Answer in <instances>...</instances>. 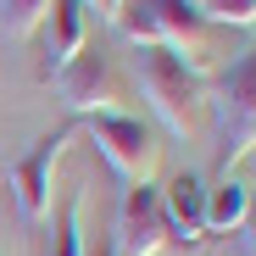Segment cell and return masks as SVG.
I'll return each mask as SVG.
<instances>
[{"label": "cell", "mask_w": 256, "mask_h": 256, "mask_svg": "<svg viewBox=\"0 0 256 256\" xmlns=\"http://www.w3.org/2000/svg\"><path fill=\"white\" fill-rule=\"evenodd\" d=\"M240 234L250 240V250H256V195H250V206H245V223H240Z\"/></svg>", "instance_id": "9a60e30c"}, {"label": "cell", "mask_w": 256, "mask_h": 256, "mask_svg": "<svg viewBox=\"0 0 256 256\" xmlns=\"http://www.w3.org/2000/svg\"><path fill=\"white\" fill-rule=\"evenodd\" d=\"M250 28H256V22H250Z\"/></svg>", "instance_id": "ac0fdd59"}, {"label": "cell", "mask_w": 256, "mask_h": 256, "mask_svg": "<svg viewBox=\"0 0 256 256\" xmlns=\"http://www.w3.org/2000/svg\"><path fill=\"white\" fill-rule=\"evenodd\" d=\"M162 223H167V240H178V245L206 240V184L195 173H178L162 190Z\"/></svg>", "instance_id": "ba28073f"}, {"label": "cell", "mask_w": 256, "mask_h": 256, "mask_svg": "<svg viewBox=\"0 0 256 256\" xmlns=\"http://www.w3.org/2000/svg\"><path fill=\"white\" fill-rule=\"evenodd\" d=\"M134 78H140V95L156 106V117L173 128L178 140H206L212 128V100H206V84L195 67H184L173 50L145 45L134 56Z\"/></svg>", "instance_id": "6da1fadb"}, {"label": "cell", "mask_w": 256, "mask_h": 256, "mask_svg": "<svg viewBox=\"0 0 256 256\" xmlns=\"http://www.w3.org/2000/svg\"><path fill=\"white\" fill-rule=\"evenodd\" d=\"M112 22H117V34H122V39H128L134 50L156 45V17H150V0H128V6H122Z\"/></svg>", "instance_id": "7c38bea8"}, {"label": "cell", "mask_w": 256, "mask_h": 256, "mask_svg": "<svg viewBox=\"0 0 256 256\" xmlns=\"http://www.w3.org/2000/svg\"><path fill=\"white\" fill-rule=\"evenodd\" d=\"M67 140H72V128H50V134H39L34 150L12 167V195H17V206H22V218H28V223H45V218H50L56 162H62Z\"/></svg>", "instance_id": "5b68a950"}, {"label": "cell", "mask_w": 256, "mask_h": 256, "mask_svg": "<svg viewBox=\"0 0 256 256\" xmlns=\"http://www.w3.org/2000/svg\"><path fill=\"white\" fill-rule=\"evenodd\" d=\"M90 256H117V250H112V245H100V250H90Z\"/></svg>", "instance_id": "e0dca14e"}, {"label": "cell", "mask_w": 256, "mask_h": 256, "mask_svg": "<svg viewBox=\"0 0 256 256\" xmlns=\"http://www.w3.org/2000/svg\"><path fill=\"white\" fill-rule=\"evenodd\" d=\"M50 0H0V28H6V39H28L39 22H45Z\"/></svg>", "instance_id": "8fae6325"}, {"label": "cell", "mask_w": 256, "mask_h": 256, "mask_svg": "<svg viewBox=\"0 0 256 256\" xmlns=\"http://www.w3.org/2000/svg\"><path fill=\"white\" fill-rule=\"evenodd\" d=\"M150 17H156V45L173 50L184 67H206L212 62V39H206V17L195 12V0H150Z\"/></svg>", "instance_id": "52a82bcc"}, {"label": "cell", "mask_w": 256, "mask_h": 256, "mask_svg": "<svg viewBox=\"0 0 256 256\" xmlns=\"http://www.w3.org/2000/svg\"><path fill=\"white\" fill-rule=\"evenodd\" d=\"M218 122H223V167L256 150V45L218 78Z\"/></svg>", "instance_id": "3957f363"}, {"label": "cell", "mask_w": 256, "mask_h": 256, "mask_svg": "<svg viewBox=\"0 0 256 256\" xmlns=\"http://www.w3.org/2000/svg\"><path fill=\"white\" fill-rule=\"evenodd\" d=\"M84 122H90L95 150L117 167L128 184H150V178H156L162 145H156V134H150L140 117H128V112H95V117H84Z\"/></svg>", "instance_id": "7a4b0ae2"}, {"label": "cell", "mask_w": 256, "mask_h": 256, "mask_svg": "<svg viewBox=\"0 0 256 256\" xmlns=\"http://www.w3.org/2000/svg\"><path fill=\"white\" fill-rule=\"evenodd\" d=\"M245 206H250V190L240 184V178H218L206 190V234H240V223H245Z\"/></svg>", "instance_id": "30bf717a"}, {"label": "cell", "mask_w": 256, "mask_h": 256, "mask_svg": "<svg viewBox=\"0 0 256 256\" xmlns=\"http://www.w3.org/2000/svg\"><path fill=\"white\" fill-rule=\"evenodd\" d=\"M50 84H56V95H62L78 117L117 112V100H122V78H117L112 56H106V50H90V45H84L67 67H56V72H50Z\"/></svg>", "instance_id": "277c9868"}, {"label": "cell", "mask_w": 256, "mask_h": 256, "mask_svg": "<svg viewBox=\"0 0 256 256\" xmlns=\"http://www.w3.org/2000/svg\"><path fill=\"white\" fill-rule=\"evenodd\" d=\"M195 12L206 22H223V28H250L256 22V0H195Z\"/></svg>", "instance_id": "4fadbf2b"}, {"label": "cell", "mask_w": 256, "mask_h": 256, "mask_svg": "<svg viewBox=\"0 0 256 256\" xmlns=\"http://www.w3.org/2000/svg\"><path fill=\"white\" fill-rule=\"evenodd\" d=\"M50 67H45V78L56 72V67H67L78 50H84V6L78 0H50Z\"/></svg>", "instance_id": "9c48e42d"}, {"label": "cell", "mask_w": 256, "mask_h": 256, "mask_svg": "<svg viewBox=\"0 0 256 256\" xmlns=\"http://www.w3.org/2000/svg\"><path fill=\"white\" fill-rule=\"evenodd\" d=\"M167 245V223H162V190L156 184H128L122 206H117V256H156Z\"/></svg>", "instance_id": "8992f818"}, {"label": "cell", "mask_w": 256, "mask_h": 256, "mask_svg": "<svg viewBox=\"0 0 256 256\" xmlns=\"http://www.w3.org/2000/svg\"><path fill=\"white\" fill-rule=\"evenodd\" d=\"M78 6H95V12H100V17H117V12H122V6H128V0H78Z\"/></svg>", "instance_id": "2e32d148"}, {"label": "cell", "mask_w": 256, "mask_h": 256, "mask_svg": "<svg viewBox=\"0 0 256 256\" xmlns=\"http://www.w3.org/2000/svg\"><path fill=\"white\" fill-rule=\"evenodd\" d=\"M50 256H84V245H78V190H67L62 206H56V250Z\"/></svg>", "instance_id": "5bb4252c"}]
</instances>
